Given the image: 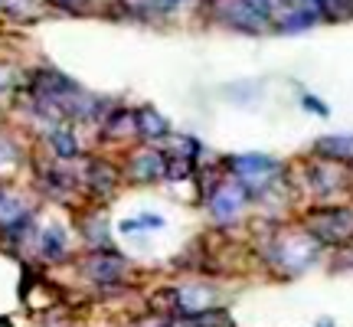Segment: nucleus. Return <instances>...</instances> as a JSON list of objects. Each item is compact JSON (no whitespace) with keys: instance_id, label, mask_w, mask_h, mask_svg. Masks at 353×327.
Segmentation results:
<instances>
[{"instance_id":"dca6fc26","label":"nucleus","mask_w":353,"mask_h":327,"mask_svg":"<svg viewBox=\"0 0 353 327\" xmlns=\"http://www.w3.org/2000/svg\"><path fill=\"white\" fill-rule=\"evenodd\" d=\"M0 82H3V79H0Z\"/></svg>"},{"instance_id":"1a4fd4ad","label":"nucleus","mask_w":353,"mask_h":327,"mask_svg":"<svg viewBox=\"0 0 353 327\" xmlns=\"http://www.w3.org/2000/svg\"><path fill=\"white\" fill-rule=\"evenodd\" d=\"M23 203L20 200H13V197H0V229H13V226H20L23 223Z\"/></svg>"},{"instance_id":"20e7f679","label":"nucleus","mask_w":353,"mask_h":327,"mask_svg":"<svg viewBox=\"0 0 353 327\" xmlns=\"http://www.w3.org/2000/svg\"><path fill=\"white\" fill-rule=\"evenodd\" d=\"M88 278H95V281H114V278L125 275L128 262L121 255H114V249H101V252H92L85 262H82Z\"/></svg>"},{"instance_id":"39448f33","label":"nucleus","mask_w":353,"mask_h":327,"mask_svg":"<svg viewBox=\"0 0 353 327\" xmlns=\"http://www.w3.org/2000/svg\"><path fill=\"white\" fill-rule=\"evenodd\" d=\"M242 203H245V190L236 187V184H223L210 197V210H213L216 219H232L242 210Z\"/></svg>"},{"instance_id":"6e6552de","label":"nucleus","mask_w":353,"mask_h":327,"mask_svg":"<svg viewBox=\"0 0 353 327\" xmlns=\"http://www.w3.org/2000/svg\"><path fill=\"white\" fill-rule=\"evenodd\" d=\"M134 118H138V121H134V125H138V131H141V135H148V138H164L167 131H170L164 118H161L157 112H151V108L138 112Z\"/></svg>"},{"instance_id":"4468645a","label":"nucleus","mask_w":353,"mask_h":327,"mask_svg":"<svg viewBox=\"0 0 353 327\" xmlns=\"http://www.w3.org/2000/svg\"><path fill=\"white\" fill-rule=\"evenodd\" d=\"M141 226H148V229H161V226H164V219H161V216H141Z\"/></svg>"},{"instance_id":"9b49d317","label":"nucleus","mask_w":353,"mask_h":327,"mask_svg":"<svg viewBox=\"0 0 353 327\" xmlns=\"http://www.w3.org/2000/svg\"><path fill=\"white\" fill-rule=\"evenodd\" d=\"M50 144L59 157H76L79 154V144H76V138H72V131H52Z\"/></svg>"},{"instance_id":"ddd939ff","label":"nucleus","mask_w":353,"mask_h":327,"mask_svg":"<svg viewBox=\"0 0 353 327\" xmlns=\"http://www.w3.org/2000/svg\"><path fill=\"white\" fill-rule=\"evenodd\" d=\"M50 3H52V7H59V10H72V13H76V10H82V7H85L88 0H50Z\"/></svg>"},{"instance_id":"9d476101","label":"nucleus","mask_w":353,"mask_h":327,"mask_svg":"<svg viewBox=\"0 0 353 327\" xmlns=\"http://www.w3.org/2000/svg\"><path fill=\"white\" fill-rule=\"evenodd\" d=\"M43 255H46V259H63L65 255L63 229H46V232H43Z\"/></svg>"},{"instance_id":"f8f14e48","label":"nucleus","mask_w":353,"mask_h":327,"mask_svg":"<svg viewBox=\"0 0 353 327\" xmlns=\"http://www.w3.org/2000/svg\"><path fill=\"white\" fill-rule=\"evenodd\" d=\"M151 3V10H157V13H167V10H176L183 0H148Z\"/></svg>"},{"instance_id":"423d86ee","label":"nucleus","mask_w":353,"mask_h":327,"mask_svg":"<svg viewBox=\"0 0 353 327\" xmlns=\"http://www.w3.org/2000/svg\"><path fill=\"white\" fill-rule=\"evenodd\" d=\"M164 170H167V157L157 151H144L128 164V174L134 177V180H157Z\"/></svg>"},{"instance_id":"f257e3e1","label":"nucleus","mask_w":353,"mask_h":327,"mask_svg":"<svg viewBox=\"0 0 353 327\" xmlns=\"http://www.w3.org/2000/svg\"><path fill=\"white\" fill-rule=\"evenodd\" d=\"M206 3L223 23L242 33H262L275 17V0H206Z\"/></svg>"},{"instance_id":"7ed1b4c3","label":"nucleus","mask_w":353,"mask_h":327,"mask_svg":"<svg viewBox=\"0 0 353 327\" xmlns=\"http://www.w3.org/2000/svg\"><path fill=\"white\" fill-rule=\"evenodd\" d=\"M232 170L249 190H259L275 180L278 164L272 157H262V154H242V157H232Z\"/></svg>"},{"instance_id":"2eb2a0df","label":"nucleus","mask_w":353,"mask_h":327,"mask_svg":"<svg viewBox=\"0 0 353 327\" xmlns=\"http://www.w3.org/2000/svg\"><path fill=\"white\" fill-rule=\"evenodd\" d=\"M0 3H3V0H0Z\"/></svg>"},{"instance_id":"0eeeda50","label":"nucleus","mask_w":353,"mask_h":327,"mask_svg":"<svg viewBox=\"0 0 353 327\" xmlns=\"http://www.w3.org/2000/svg\"><path fill=\"white\" fill-rule=\"evenodd\" d=\"M317 151L324 157H337V161H353V135H334V138H321Z\"/></svg>"},{"instance_id":"f03ea898","label":"nucleus","mask_w":353,"mask_h":327,"mask_svg":"<svg viewBox=\"0 0 353 327\" xmlns=\"http://www.w3.org/2000/svg\"><path fill=\"white\" fill-rule=\"evenodd\" d=\"M307 229L321 242H347L353 236V210L321 206L314 213H307Z\"/></svg>"}]
</instances>
